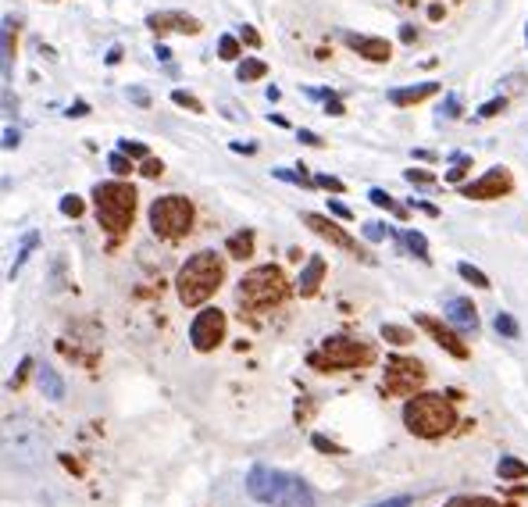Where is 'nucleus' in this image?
<instances>
[{
    "instance_id": "obj_1",
    "label": "nucleus",
    "mask_w": 528,
    "mask_h": 507,
    "mask_svg": "<svg viewBox=\"0 0 528 507\" xmlns=\"http://www.w3.org/2000/svg\"><path fill=\"white\" fill-rule=\"evenodd\" d=\"M221 279H225V261L214 250H200V254H193L179 268V275H175V290H179V300L186 307H200L207 297L218 293Z\"/></svg>"
},
{
    "instance_id": "obj_2",
    "label": "nucleus",
    "mask_w": 528,
    "mask_h": 507,
    "mask_svg": "<svg viewBox=\"0 0 528 507\" xmlns=\"http://www.w3.org/2000/svg\"><path fill=\"white\" fill-rule=\"evenodd\" d=\"M403 425L422 436V439H439L457 425V411L453 401L443 393H418V397H407L403 404Z\"/></svg>"
},
{
    "instance_id": "obj_3",
    "label": "nucleus",
    "mask_w": 528,
    "mask_h": 507,
    "mask_svg": "<svg viewBox=\"0 0 528 507\" xmlns=\"http://www.w3.org/2000/svg\"><path fill=\"white\" fill-rule=\"evenodd\" d=\"M93 207H97V218L107 229L111 243H118L129 225H133V214H136V190L129 183H97L93 186Z\"/></svg>"
},
{
    "instance_id": "obj_4",
    "label": "nucleus",
    "mask_w": 528,
    "mask_h": 507,
    "mask_svg": "<svg viewBox=\"0 0 528 507\" xmlns=\"http://www.w3.org/2000/svg\"><path fill=\"white\" fill-rule=\"evenodd\" d=\"M289 297V279L282 275L278 264H257L250 268L240 286H236V300L247 307V311H268L275 304H282Z\"/></svg>"
},
{
    "instance_id": "obj_5",
    "label": "nucleus",
    "mask_w": 528,
    "mask_h": 507,
    "mask_svg": "<svg viewBox=\"0 0 528 507\" xmlns=\"http://www.w3.org/2000/svg\"><path fill=\"white\" fill-rule=\"evenodd\" d=\"M311 368L318 372H350V368H364L375 361V350L354 336H329V340L307 358Z\"/></svg>"
},
{
    "instance_id": "obj_6",
    "label": "nucleus",
    "mask_w": 528,
    "mask_h": 507,
    "mask_svg": "<svg viewBox=\"0 0 528 507\" xmlns=\"http://www.w3.org/2000/svg\"><path fill=\"white\" fill-rule=\"evenodd\" d=\"M150 229L161 240H183V236H190V229H193V204L186 197H179V193L157 197L150 204Z\"/></svg>"
},
{
    "instance_id": "obj_7",
    "label": "nucleus",
    "mask_w": 528,
    "mask_h": 507,
    "mask_svg": "<svg viewBox=\"0 0 528 507\" xmlns=\"http://www.w3.org/2000/svg\"><path fill=\"white\" fill-rule=\"evenodd\" d=\"M429 379L425 365L415 358H386L382 372V393L386 397H415V389H422Z\"/></svg>"
},
{
    "instance_id": "obj_8",
    "label": "nucleus",
    "mask_w": 528,
    "mask_h": 507,
    "mask_svg": "<svg viewBox=\"0 0 528 507\" xmlns=\"http://www.w3.org/2000/svg\"><path fill=\"white\" fill-rule=\"evenodd\" d=\"M289 486H293V475H286V472H278V468H268V465H257V468H250V475H247V493H250L257 503L282 507Z\"/></svg>"
},
{
    "instance_id": "obj_9",
    "label": "nucleus",
    "mask_w": 528,
    "mask_h": 507,
    "mask_svg": "<svg viewBox=\"0 0 528 507\" xmlns=\"http://www.w3.org/2000/svg\"><path fill=\"white\" fill-rule=\"evenodd\" d=\"M300 221L307 225L311 233H318L321 240H329L332 247H339V250H346V254L361 257L364 264H372V261H375V257H372V254H368V250H364V247H361V243H357L354 236H350V233L343 229V225H336V221H332L329 214H318V211H304V214H300Z\"/></svg>"
},
{
    "instance_id": "obj_10",
    "label": "nucleus",
    "mask_w": 528,
    "mask_h": 507,
    "mask_svg": "<svg viewBox=\"0 0 528 507\" xmlns=\"http://www.w3.org/2000/svg\"><path fill=\"white\" fill-rule=\"evenodd\" d=\"M190 340H193V350H200V354H211L214 347H221V340H225V311L204 307L193 318V325H190Z\"/></svg>"
},
{
    "instance_id": "obj_11",
    "label": "nucleus",
    "mask_w": 528,
    "mask_h": 507,
    "mask_svg": "<svg viewBox=\"0 0 528 507\" xmlns=\"http://www.w3.org/2000/svg\"><path fill=\"white\" fill-rule=\"evenodd\" d=\"M510 190H514L510 172L496 164V168H489L482 179L464 183V186H460V197H467V200H500V197H507Z\"/></svg>"
},
{
    "instance_id": "obj_12",
    "label": "nucleus",
    "mask_w": 528,
    "mask_h": 507,
    "mask_svg": "<svg viewBox=\"0 0 528 507\" xmlns=\"http://www.w3.org/2000/svg\"><path fill=\"white\" fill-rule=\"evenodd\" d=\"M418 329H425L429 336H432V340L450 354V358H457V361H464L467 358V343L460 340V336L450 329V325H443L439 318H432V314H418Z\"/></svg>"
},
{
    "instance_id": "obj_13",
    "label": "nucleus",
    "mask_w": 528,
    "mask_h": 507,
    "mask_svg": "<svg viewBox=\"0 0 528 507\" xmlns=\"http://www.w3.org/2000/svg\"><path fill=\"white\" fill-rule=\"evenodd\" d=\"M147 25L157 32V36H164V32H183V36H197L204 25L193 18V15H183V11H154L150 18H147Z\"/></svg>"
},
{
    "instance_id": "obj_14",
    "label": "nucleus",
    "mask_w": 528,
    "mask_h": 507,
    "mask_svg": "<svg viewBox=\"0 0 528 507\" xmlns=\"http://www.w3.org/2000/svg\"><path fill=\"white\" fill-rule=\"evenodd\" d=\"M343 43L346 47H354L361 58H368V61H375V65H382V61H389L393 58V47H389V39H382V36H361V32H343Z\"/></svg>"
},
{
    "instance_id": "obj_15",
    "label": "nucleus",
    "mask_w": 528,
    "mask_h": 507,
    "mask_svg": "<svg viewBox=\"0 0 528 507\" xmlns=\"http://www.w3.org/2000/svg\"><path fill=\"white\" fill-rule=\"evenodd\" d=\"M443 311H446V318H450V325H457L460 332H479V307L467 300V297H450L446 304H443Z\"/></svg>"
},
{
    "instance_id": "obj_16",
    "label": "nucleus",
    "mask_w": 528,
    "mask_h": 507,
    "mask_svg": "<svg viewBox=\"0 0 528 507\" xmlns=\"http://www.w3.org/2000/svg\"><path fill=\"white\" fill-rule=\"evenodd\" d=\"M439 93V83H418V86H403V90H389V104L396 107H410V104H422L429 97Z\"/></svg>"
},
{
    "instance_id": "obj_17",
    "label": "nucleus",
    "mask_w": 528,
    "mask_h": 507,
    "mask_svg": "<svg viewBox=\"0 0 528 507\" xmlns=\"http://www.w3.org/2000/svg\"><path fill=\"white\" fill-rule=\"evenodd\" d=\"M321 279H325V257L314 254V257L304 264L300 279H297V293H300V297H314L318 286H321Z\"/></svg>"
},
{
    "instance_id": "obj_18",
    "label": "nucleus",
    "mask_w": 528,
    "mask_h": 507,
    "mask_svg": "<svg viewBox=\"0 0 528 507\" xmlns=\"http://www.w3.org/2000/svg\"><path fill=\"white\" fill-rule=\"evenodd\" d=\"M36 379H39L43 397H50V401H61V397H65V379L57 375L54 368H39V372H36Z\"/></svg>"
},
{
    "instance_id": "obj_19",
    "label": "nucleus",
    "mask_w": 528,
    "mask_h": 507,
    "mask_svg": "<svg viewBox=\"0 0 528 507\" xmlns=\"http://www.w3.org/2000/svg\"><path fill=\"white\" fill-rule=\"evenodd\" d=\"M282 507H314V493L304 479H293L289 493H286V503Z\"/></svg>"
},
{
    "instance_id": "obj_20",
    "label": "nucleus",
    "mask_w": 528,
    "mask_h": 507,
    "mask_svg": "<svg viewBox=\"0 0 528 507\" xmlns=\"http://www.w3.org/2000/svg\"><path fill=\"white\" fill-rule=\"evenodd\" d=\"M225 250H228L232 257H240V261H243V257H250V254H254V233H250V229L232 233V236L225 240Z\"/></svg>"
},
{
    "instance_id": "obj_21",
    "label": "nucleus",
    "mask_w": 528,
    "mask_h": 507,
    "mask_svg": "<svg viewBox=\"0 0 528 507\" xmlns=\"http://www.w3.org/2000/svg\"><path fill=\"white\" fill-rule=\"evenodd\" d=\"M403 247H407L410 254H415L418 261H425V264L432 261V254H429V240H425L418 229H407V233H403Z\"/></svg>"
},
{
    "instance_id": "obj_22",
    "label": "nucleus",
    "mask_w": 528,
    "mask_h": 507,
    "mask_svg": "<svg viewBox=\"0 0 528 507\" xmlns=\"http://www.w3.org/2000/svg\"><path fill=\"white\" fill-rule=\"evenodd\" d=\"M268 75V65L261 61V58H247V61H240V68H236V79L240 83H257V79H264Z\"/></svg>"
},
{
    "instance_id": "obj_23",
    "label": "nucleus",
    "mask_w": 528,
    "mask_h": 507,
    "mask_svg": "<svg viewBox=\"0 0 528 507\" xmlns=\"http://www.w3.org/2000/svg\"><path fill=\"white\" fill-rule=\"evenodd\" d=\"M496 472H500V479H503V482H517V479H528V465H524V461H517V458H500Z\"/></svg>"
},
{
    "instance_id": "obj_24",
    "label": "nucleus",
    "mask_w": 528,
    "mask_h": 507,
    "mask_svg": "<svg viewBox=\"0 0 528 507\" xmlns=\"http://www.w3.org/2000/svg\"><path fill=\"white\" fill-rule=\"evenodd\" d=\"M382 340H386V343H393V347H407V343H415V332H410L407 325H393V322H386V325H382Z\"/></svg>"
},
{
    "instance_id": "obj_25",
    "label": "nucleus",
    "mask_w": 528,
    "mask_h": 507,
    "mask_svg": "<svg viewBox=\"0 0 528 507\" xmlns=\"http://www.w3.org/2000/svg\"><path fill=\"white\" fill-rule=\"evenodd\" d=\"M11 58H15V18H4V83H11Z\"/></svg>"
},
{
    "instance_id": "obj_26",
    "label": "nucleus",
    "mask_w": 528,
    "mask_h": 507,
    "mask_svg": "<svg viewBox=\"0 0 528 507\" xmlns=\"http://www.w3.org/2000/svg\"><path fill=\"white\" fill-rule=\"evenodd\" d=\"M457 271H460V279H467V283L479 286V290H489V286H493V283H489V275H486L482 268H475L472 261H460V264H457Z\"/></svg>"
},
{
    "instance_id": "obj_27",
    "label": "nucleus",
    "mask_w": 528,
    "mask_h": 507,
    "mask_svg": "<svg viewBox=\"0 0 528 507\" xmlns=\"http://www.w3.org/2000/svg\"><path fill=\"white\" fill-rule=\"evenodd\" d=\"M368 200H372L375 207H386V211H389V214H396V218H407V207H400V204H396V200H393L386 190H379V186L368 193Z\"/></svg>"
},
{
    "instance_id": "obj_28",
    "label": "nucleus",
    "mask_w": 528,
    "mask_h": 507,
    "mask_svg": "<svg viewBox=\"0 0 528 507\" xmlns=\"http://www.w3.org/2000/svg\"><path fill=\"white\" fill-rule=\"evenodd\" d=\"M493 325H496V332H500V336H507V340H517V336H521V325H517V322H514V314H507V311H496Z\"/></svg>"
},
{
    "instance_id": "obj_29",
    "label": "nucleus",
    "mask_w": 528,
    "mask_h": 507,
    "mask_svg": "<svg viewBox=\"0 0 528 507\" xmlns=\"http://www.w3.org/2000/svg\"><path fill=\"white\" fill-rule=\"evenodd\" d=\"M36 243H39V236H36V233H29V236L22 240V250H18V257H15V264H11V279H15V275L22 271V264L29 261V254L36 250Z\"/></svg>"
},
{
    "instance_id": "obj_30",
    "label": "nucleus",
    "mask_w": 528,
    "mask_h": 507,
    "mask_svg": "<svg viewBox=\"0 0 528 507\" xmlns=\"http://www.w3.org/2000/svg\"><path fill=\"white\" fill-rule=\"evenodd\" d=\"M240 54H243V50H240V39H236V36H221V39H218V58H221V61H236Z\"/></svg>"
},
{
    "instance_id": "obj_31",
    "label": "nucleus",
    "mask_w": 528,
    "mask_h": 507,
    "mask_svg": "<svg viewBox=\"0 0 528 507\" xmlns=\"http://www.w3.org/2000/svg\"><path fill=\"white\" fill-rule=\"evenodd\" d=\"M443 507H500L493 496H453V500H446Z\"/></svg>"
},
{
    "instance_id": "obj_32",
    "label": "nucleus",
    "mask_w": 528,
    "mask_h": 507,
    "mask_svg": "<svg viewBox=\"0 0 528 507\" xmlns=\"http://www.w3.org/2000/svg\"><path fill=\"white\" fill-rule=\"evenodd\" d=\"M107 168H111L114 176H129V172H133V157L122 154V150H114V154L107 157Z\"/></svg>"
},
{
    "instance_id": "obj_33",
    "label": "nucleus",
    "mask_w": 528,
    "mask_h": 507,
    "mask_svg": "<svg viewBox=\"0 0 528 507\" xmlns=\"http://www.w3.org/2000/svg\"><path fill=\"white\" fill-rule=\"evenodd\" d=\"M311 446H314V450H321V454H332V458H343V454H346V450H343L339 443H332V439H329V436H321V432H314V436H311Z\"/></svg>"
},
{
    "instance_id": "obj_34",
    "label": "nucleus",
    "mask_w": 528,
    "mask_h": 507,
    "mask_svg": "<svg viewBox=\"0 0 528 507\" xmlns=\"http://www.w3.org/2000/svg\"><path fill=\"white\" fill-rule=\"evenodd\" d=\"M171 100L179 104V107H186V111H193V115H204V104H200L193 93H186V90H175V93H171Z\"/></svg>"
},
{
    "instance_id": "obj_35",
    "label": "nucleus",
    "mask_w": 528,
    "mask_h": 507,
    "mask_svg": "<svg viewBox=\"0 0 528 507\" xmlns=\"http://www.w3.org/2000/svg\"><path fill=\"white\" fill-rule=\"evenodd\" d=\"M361 233H364V240H368V243H382V240L389 236V225H382V221H364V229H361Z\"/></svg>"
},
{
    "instance_id": "obj_36",
    "label": "nucleus",
    "mask_w": 528,
    "mask_h": 507,
    "mask_svg": "<svg viewBox=\"0 0 528 507\" xmlns=\"http://www.w3.org/2000/svg\"><path fill=\"white\" fill-rule=\"evenodd\" d=\"M467 172H472V161H467V157H453V168H450V172H446V183H460Z\"/></svg>"
},
{
    "instance_id": "obj_37",
    "label": "nucleus",
    "mask_w": 528,
    "mask_h": 507,
    "mask_svg": "<svg viewBox=\"0 0 528 507\" xmlns=\"http://www.w3.org/2000/svg\"><path fill=\"white\" fill-rule=\"evenodd\" d=\"M403 179H407V183H415V186H432V183H436V176H432V172H425V168H407Z\"/></svg>"
},
{
    "instance_id": "obj_38",
    "label": "nucleus",
    "mask_w": 528,
    "mask_h": 507,
    "mask_svg": "<svg viewBox=\"0 0 528 507\" xmlns=\"http://www.w3.org/2000/svg\"><path fill=\"white\" fill-rule=\"evenodd\" d=\"M507 107V97H496V100H486L482 107H479V118H496L500 111Z\"/></svg>"
},
{
    "instance_id": "obj_39",
    "label": "nucleus",
    "mask_w": 528,
    "mask_h": 507,
    "mask_svg": "<svg viewBox=\"0 0 528 507\" xmlns=\"http://www.w3.org/2000/svg\"><path fill=\"white\" fill-rule=\"evenodd\" d=\"M118 150H122V154H129V157H140V161H147V157H150V150H147L143 143H136V140H122V143H118Z\"/></svg>"
},
{
    "instance_id": "obj_40",
    "label": "nucleus",
    "mask_w": 528,
    "mask_h": 507,
    "mask_svg": "<svg viewBox=\"0 0 528 507\" xmlns=\"http://www.w3.org/2000/svg\"><path fill=\"white\" fill-rule=\"evenodd\" d=\"M82 207H86V204H82L75 193H68V197L61 200V214H68V218H79V214H82Z\"/></svg>"
},
{
    "instance_id": "obj_41",
    "label": "nucleus",
    "mask_w": 528,
    "mask_h": 507,
    "mask_svg": "<svg viewBox=\"0 0 528 507\" xmlns=\"http://www.w3.org/2000/svg\"><path fill=\"white\" fill-rule=\"evenodd\" d=\"M439 111H443V118H460V97H457V93H450V97L443 100V107H439Z\"/></svg>"
},
{
    "instance_id": "obj_42",
    "label": "nucleus",
    "mask_w": 528,
    "mask_h": 507,
    "mask_svg": "<svg viewBox=\"0 0 528 507\" xmlns=\"http://www.w3.org/2000/svg\"><path fill=\"white\" fill-rule=\"evenodd\" d=\"M314 186H321V190H329V193H343L346 186L339 183V179H332V176H314Z\"/></svg>"
},
{
    "instance_id": "obj_43",
    "label": "nucleus",
    "mask_w": 528,
    "mask_h": 507,
    "mask_svg": "<svg viewBox=\"0 0 528 507\" xmlns=\"http://www.w3.org/2000/svg\"><path fill=\"white\" fill-rule=\"evenodd\" d=\"M29 372H32V358H22V365H18V372H15V379H11L8 386H11V389H18V386L25 382V375H29Z\"/></svg>"
},
{
    "instance_id": "obj_44",
    "label": "nucleus",
    "mask_w": 528,
    "mask_h": 507,
    "mask_svg": "<svg viewBox=\"0 0 528 507\" xmlns=\"http://www.w3.org/2000/svg\"><path fill=\"white\" fill-rule=\"evenodd\" d=\"M140 172H143L147 179H157V176L164 172V164H161L157 157H147V161H143V168H140Z\"/></svg>"
},
{
    "instance_id": "obj_45",
    "label": "nucleus",
    "mask_w": 528,
    "mask_h": 507,
    "mask_svg": "<svg viewBox=\"0 0 528 507\" xmlns=\"http://www.w3.org/2000/svg\"><path fill=\"white\" fill-rule=\"evenodd\" d=\"M329 214H336V218H343V221H350V218H354V211H350L343 200H329Z\"/></svg>"
},
{
    "instance_id": "obj_46",
    "label": "nucleus",
    "mask_w": 528,
    "mask_h": 507,
    "mask_svg": "<svg viewBox=\"0 0 528 507\" xmlns=\"http://www.w3.org/2000/svg\"><path fill=\"white\" fill-rule=\"evenodd\" d=\"M240 39H243L247 47H261V36H257L254 25H240Z\"/></svg>"
},
{
    "instance_id": "obj_47",
    "label": "nucleus",
    "mask_w": 528,
    "mask_h": 507,
    "mask_svg": "<svg viewBox=\"0 0 528 507\" xmlns=\"http://www.w3.org/2000/svg\"><path fill=\"white\" fill-rule=\"evenodd\" d=\"M129 100L140 104V107H150V93H147L143 86H133V90H129Z\"/></svg>"
},
{
    "instance_id": "obj_48",
    "label": "nucleus",
    "mask_w": 528,
    "mask_h": 507,
    "mask_svg": "<svg viewBox=\"0 0 528 507\" xmlns=\"http://www.w3.org/2000/svg\"><path fill=\"white\" fill-rule=\"evenodd\" d=\"M297 136H300V143H304V147H321V143H325V140H321L318 133H311V129H300Z\"/></svg>"
},
{
    "instance_id": "obj_49",
    "label": "nucleus",
    "mask_w": 528,
    "mask_h": 507,
    "mask_svg": "<svg viewBox=\"0 0 528 507\" xmlns=\"http://www.w3.org/2000/svg\"><path fill=\"white\" fill-rule=\"evenodd\" d=\"M90 115V104L86 100H75L72 107H68V118H86Z\"/></svg>"
},
{
    "instance_id": "obj_50",
    "label": "nucleus",
    "mask_w": 528,
    "mask_h": 507,
    "mask_svg": "<svg viewBox=\"0 0 528 507\" xmlns=\"http://www.w3.org/2000/svg\"><path fill=\"white\" fill-rule=\"evenodd\" d=\"M372 507H410V496H393V500H382V503H372Z\"/></svg>"
},
{
    "instance_id": "obj_51",
    "label": "nucleus",
    "mask_w": 528,
    "mask_h": 507,
    "mask_svg": "<svg viewBox=\"0 0 528 507\" xmlns=\"http://www.w3.org/2000/svg\"><path fill=\"white\" fill-rule=\"evenodd\" d=\"M400 39H403V43H415V39H418V29H415V25H400Z\"/></svg>"
},
{
    "instance_id": "obj_52",
    "label": "nucleus",
    "mask_w": 528,
    "mask_h": 507,
    "mask_svg": "<svg viewBox=\"0 0 528 507\" xmlns=\"http://www.w3.org/2000/svg\"><path fill=\"white\" fill-rule=\"evenodd\" d=\"M18 140H22V136H18V129H11V126H8V129H4V147L11 150V147H18Z\"/></svg>"
},
{
    "instance_id": "obj_53",
    "label": "nucleus",
    "mask_w": 528,
    "mask_h": 507,
    "mask_svg": "<svg viewBox=\"0 0 528 507\" xmlns=\"http://www.w3.org/2000/svg\"><path fill=\"white\" fill-rule=\"evenodd\" d=\"M4 111L15 115V97H11V86H4Z\"/></svg>"
},
{
    "instance_id": "obj_54",
    "label": "nucleus",
    "mask_w": 528,
    "mask_h": 507,
    "mask_svg": "<svg viewBox=\"0 0 528 507\" xmlns=\"http://www.w3.org/2000/svg\"><path fill=\"white\" fill-rule=\"evenodd\" d=\"M122 61V47H111L107 50V65H118Z\"/></svg>"
},
{
    "instance_id": "obj_55",
    "label": "nucleus",
    "mask_w": 528,
    "mask_h": 507,
    "mask_svg": "<svg viewBox=\"0 0 528 507\" xmlns=\"http://www.w3.org/2000/svg\"><path fill=\"white\" fill-rule=\"evenodd\" d=\"M154 54H157V61H164V65L171 61V50H168L164 43H157V50H154Z\"/></svg>"
},
{
    "instance_id": "obj_56",
    "label": "nucleus",
    "mask_w": 528,
    "mask_h": 507,
    "mask_svg": "<svg viewBox=\"0 0 528 507\" xmlns=\"http://www.w3.org/2000/svg\"><path fill=\"white\" fill-rule=\"evenodd\" d=\"M232 150H236V154H254L257 147L254 143H232Z\"/></svg>"
},
{
    "instance_id": "obj_57",
    "label": "nucleus",
    "mask_w": 528,
    "mask_h": 507,
    "mask_svg": "<svg viewBox=\"0 0 528 507\" xmlns=\"http://www.w3.org/2000/svg\"><path fill=\"white\" fill-rule=\"evenodd\" d=\"M524 39H528V25H524Z\"/></svg>"
}]
</instances>
